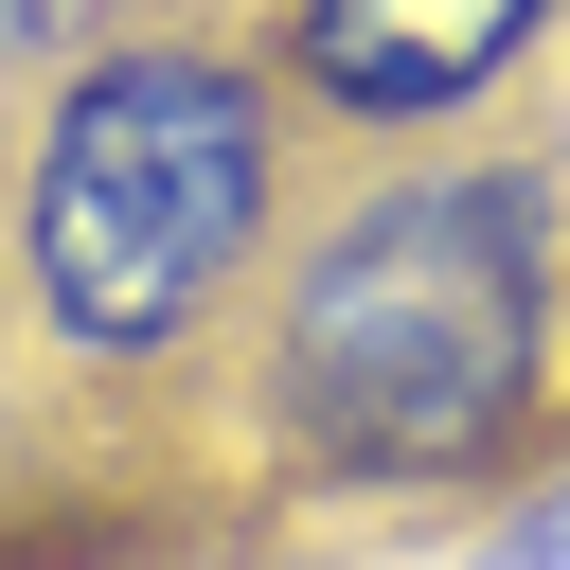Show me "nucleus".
I'll use <instances>...</instances> for the list:
<instances>
[{
  "mask_svg": "<svg viewBox=\"0 0 570 570\" xmlns=\"http://www.w3.org/2000/svg\"><path fill=\"white\" fill-rule=\"evenodd\" d=\"M552 374V178L445 160L356 196L267 321V445L303 481H481Z\"/></svg>",
  "mask_w": 570,
  "mask_h": 570,
  "instance_id": "1",
  "label": "nucleus"
},
{
  "mask_svg": "<svg viewBox=\"0 0 570 570\" xmlns=\"http://www.w3.org/2000/svg\"><path fill=\"white\" fill-rule=\"evenodd\" d=\"M534 18L552 0H285V71L356 125H428V107L499 89L534 53Z\"/></svg>",
  "mask_w": 570,
  "mask_h": 570,
  "instance_id": "3",
  "label": "nucleus"
},
{
  "mask_svg": "<svg viewBox=\"0 0 570 570\" xmlns=\"http://www.w3.org/2000/svg\"><path fill=\"white\" fill-rule=\"evenodd\" d=\"M267 232V71L196 36L71 53L36 178H18V285L71 356H178Z\"/></svg>",
  "mask_w": 570,
  "mask_h": 570,
  "instance_id": "2",
  "label": "nucleus"
},
{
  "mask_svg": "<svg viewBox=\"0 0 570 570\" xmlns=\"http://www.w3.org/2000/svg\"><path fill=\"white\" fill-rule=\"evenodd\" d=\"M499 570H570V481H552V499H534V517L499 534Z\"/></svg>",
  "mask_w": 570,
  "mask_h": 570,
  "instance_id": "5",
  "label": "nucleus"
},
{
  "mask_svg": "<svg viewBox=\"0 0 570 570\" xmlns=\"http://www.w3.org/2000/svg\"><path fill=\"white\" fill-rule=\"evenodd\" d=\"M125 0H0V71H53V53H107Z\"/></svg>",
  "mask_w": 570,
  "mask_h": 570,
  "instance_id": "4",
  "label": "nucleus"
}]
</instances>
